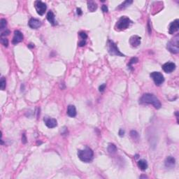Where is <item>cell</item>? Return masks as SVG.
Instances as JSON below:
<instances>
[{
    "mask_svg": "<svg viewBox=\"0 0 179 179\" xmlns=\"http://www.w3.org/2000/svg\"><path fill=\"white\" fill-rule=\"evenodd\" d=\"M124 134L125 130H123L122 129H120V130H119V136H120V137H122V136H124Z\"/></svg>",
    "mask_w": 179,
    "mask_h": 179,
    "instance_id": "32",
    "label": "cell"
},
{
    "mask_svg": "<svg viewBox=\"0 0 179 179\" xmlns=\"http://www.w3.org/2000/svg\"><path fill=\"white\" fill-rule=\"evenodd\" d=\"M23 40V35L22 32L19 30H16L14 32V36L13 38L12 43L13 44H17V43H21V41Z\"/></svg>",
    "mask_w": 179,
    "mask_h": 179,
    "instance_id": "11",
    "label": "cell"
},
{
    "mask_svg": "<svg viewBox=\"0 0 179 179\" xmlns=\"http://www.w3.org/2000/svg\"><path fill=\"white\" fill-rule=\"evenodd\" d=\"M179 29V21L178 19L172 22L169 24V33L170 34H173L175 32H178Z\"/></svg>",
    "mask_w": 179,
    "mask_h": 179,
    "instance_id": "9",
    "label": "cell"
},
{
    "mask_svg": "<svg viewBox=\"0 0 179 179\" xmlns=\"http://www.w3.org/2000/svg\"><path fill=\"white\" fill-rule=\"evenodd\" d=\"M6 24H7V22L5 19H1V21H0V29L2 30V29L6 28Z\"/></svg>",
    "mask_w": 179,
    "mask_h": 179,
    "instance_id": "24",
    "label": "cell"
},
{
    "mask_svg": "<svg viewBox=\"0 0 179 179\" xmlns=\"http://www.w3.org/2000/svg\"><path fill=\"white\" fill-rule=\"evenodd\" d=\"M176 164V160L175 158L172 156H169L167 157L166 160H165V167L167 168H170V169H172L173 167H175Z\"/></svg>",
    "mask_w": 179,
    "mask_h": 179,
    "instance_id": "13",
    "label": "cell"
},
{
    "mask_svg": "<svg viewBox=\"0 0 179 179\" xmlns=\"http://www.w3.org/2000/svg\"><path fill=\"white\" fill-rule=\"evenodd\" d=\"M1 43H2V45H4V46L7 47L8 45V40L6 38L1 37Z\"/></svg>",
    "mask_w": 179,
    "mask_h": 179,
    "instance_id": "25",
    "label": "cell"
},
{
    "mask_svg": "<svg viewBox=\"0 0 179 179\" xmlns=\"http://www.w3.org/2000/svg\"><path fill=\"white\" fill-rule=\"evenodd\" d=\"M44 122L45 124L48 128H54L57 125V122L56 119L55 118H44Z\"/></svg>",
    "mask_w": 179,
    "mask_h": 179,
    "instance_id": "12",
    "label": "cell"
},
{
    "mask_svg": "<svg viewBox=\"0 0 179 179\" xmlns=\"http://www.w3.org/2000/svg\"><path fill=\"white\" fill-rule=\"evenodd\" d=\"M6 79L4 77H2L1 78V80H0V88H1V90H4L6 88Z\"/></svg>",
    "mask_w": 179,
    "mask_h": 179,
    "instance_id": "22",
    "label": "cell"
},
{
    "mask_svg": "<svg viewBox=\"0 0 179 179\" xmlns=\"http://www.w3.org/2000/svg\"><path fill=\"white\" fill-rule=\"evenodd\" d=\"M34 6L36 10H37V13L39 16H43L46 11V4L41 1H36L34 2Z\"/></svg>",
    "mask_w": 179,
    "mask_h": 179,
    "instance_id": "7",
    "label": "cell"
},
{
    "mask_svg": "<svg viewBox=\"0 0 179 179\" xmlns=\"http://www.w3.org/2000/svg\"><path fill=\"white\" fill-rule=\"evenodd\" d=\"M106 84L104 83L102 84V85H101V86H100V88H99V90H100V92H102L104 91V90H105V88H106Z\"/></svg>",
    "mask_w": 179,
    "mask_h": 179,
    "instance_id": "28",
    "label": "cell"
},
{
    "mask_svg": "<svg viewBox=\"0 0 179 179\" xmlns=\"http://www.w3.org/2000/svg\"><path fill=\"white\" fill-rule=\"evenodd\" d=\"M151 77L153 78V81L155 83L156 86H160L164 83L165 81V78L164 76L162 75V73H161L160 72H157V71H154L150 74Z\"/></svg>",
    "mask_w": 179,
    "mask_h": 179,
    "instance_id": "6",
    "label": "cell"
},
{
    "mask_svg": "<svg viewBox=\"0 0 179 179\" xmlns=\"http://www.w3.org/2000/svg\"><path fill=\"white\" fill-rule=\"evenodd\" d=\"M108 51L109 54L111 55H117V56H121V57H125L124 54H122L116 44L114 43L113 41L111 40H108Z\"/></svg>",
    "mask_w": 179,
    "mask_h": 179,
    "instance_id": "5",
    "label": "cell"
},
{
    "mask_svg": "<svg viewBox=\"0 0 179 179\" xmlns=\"http://www.w3.org/2000/svg\"><path fill=\"white\" fill-rule=\"evenodd\" d=\"M78 157L83 162H90L93 160V151L88 147L83 150H79L78 151Z\"/></svg>",
    "mask_w": 179,
    "mask_h": 179,
    "instance_id": "2",
    "label": "cell"
},
{
    "mask_svg": "<svg viewBox=\"0 0 179 179\" xmlns=\"http://www.w3.org/2000/svg\"><path fill=\"white\" fill-rule=\"evenodd\" d=\"M29 27L32 29H38L41 25V21L36 18H31L28 22Z\"/></svg>",
    "mask_w": 179,
    "mask_h": 179,
    "instance_id": "14",
    "label": "cell"
},
{
    "mask_svg": "<svg viewBox=\"0 0 179 179\" xmlns=\"http://www.w3.org/2000/svg\"><path fill=\"white\" fill-rule=\"evenodd\" d=\"M138 167L140 168V169H141L142 171H145L146 169H147L148 168V164H147V162L144 160H140L138 162Z\"/></svg>",
    "mask_w": 179,
    "mask_h": 179,
    "instance_id": "18",
    "label": "cell"
},
{
    "mask_svg": "<svg viewBox=\"0 0 179 179\" xmlns=\"http://www.w3.org/2000/svg\"><path fill=\"white\" fill-rule=\"evenodd\" d=\"M46 18L47 20L51 22L53 25H55V24H56V21H55V15H54L53 11H48V13H47Z\"/></svg>",
    "mask_w": 179,
    "mask_h": 179,
    "instance_id": "16",
    "label": "cell"
},
{
    "mask_svg": "<svg viewBox=\"0 0 179 179\" xmlns=\"http://www.w3.org/2000/svg\"><path fill=\"white\" fill-rule=\"evenodd\" d=\"M86 42L85 40H82L81 41H80L79 43H78V46H79L80 47H83L86 45Z\"/></svg>",
    "mask_w": 179,
    "mask_h": 179,
    "instance_id": "31",
    "label": "cell"
},
{
    "mask_svg": "<svg viewBox=\"0 0 179 179\" xmlns=\"http://www.w3.org/2000/svg\"><path fill=\"white\" fill-rule=\"evenodd\" d=\"M138 61V60L137 57H132V58L130 59V62H129V64H128L129 68L131 69H132V64L136 63Z\"/></svg>",
    "mask_w": 179,
    "mask_h": 179,
    "instance_id": "23",
    "label": "cell"
},
{
    "mask_svg": "<svg viewBox=\"0 0 179 179\" xmlns=\"http://www.w3.org/2000/svg\"><path fill=\"white\" fill-rule=\"evenodd\" d=\"M141 38L137 35L132 36L130 39V44L133 48H136L141 44Z\"/></svg>",
    "mask_w": 179,
    "mask_h": 179,
    "instance_id": "10",
    "label": "cell"
},
{
    "mask_svg": "<svg viewBox=\"0 0 179 179\" xmlns=\"http://www.w3.org/2000/svg\"><path fill=\"white\" fill-rule=\"evenodd\" d=\"M108 153H111V154H114V153H116V151H117V148H116V146L114 144L110 143L108 146Z\"/></svg>",
    "mask_w": 179,
    "mask_h": 179,
    "instance_id": "20",
    "label": "cell"
},
{
    "mask_svg": "<svg viewBox=\"0 0 179 179\" xmlns=\"http://www.w3.org/2000/svg\"><path fill=\"white\" fill-rule=\"evenodd\" d=\"M130 136L132 138V139L136 141H138L139 139V134L135 130H132L130 132Z\"/></svg>",
    "mask_w": 179,
    "mask_h": 179,
    "instance_id": "21",
    "label": "cell"
},
{
    "mask_svg": "<svg viewBox=\"0 0 179 179\" xmlns=\"http://www.w3.org/2000/svg\"><path fill=\"white\" fill-rule=\"evenodd\" d=\"M131 23H132V21H130V19L129 18L126 16L120 17V18L118 20V21L116 23V26H115L116 30H125V29L128 28Z\"/></svg>",
    "mask_w": 179,
    "mask_h": 179,
    "instance_id": "4",
    "label": "cell"
},
{
    "mask_svg": "<svg viewBox=\"0 0 179 179\" xmlns=\"http://www.w3.org/2000/svg\"><path fill=\"white\" fill-rule=\"evenodd\" d=\"M167 49L169 52L173 54H177L179 52V35L176 34L171 41L167 43Z\"/></svg>",
    "mask_w": 179,
    "mask_h": 179,
    "instance_id": "3",
    "label": "cell"
},
{
    "mask_svg": "<svg viewBox=\"0 0 179 179\" xmlns=\"http://www.w3.org/2000/svg\"><path fill=\"white\" fill-rule=\"evenodd\" d=\"M10 34V31L8 30V29H6L5 31H4V32H2V34H1V37H5V36H6V35H8Z\"/></svg>",
    "mask_w": 179,
    "mask_h": 179,
    "instance_id": "27",
    "label": "cell"
},
{
    "mask_svg": "<svg viewBox=\"0 0 179 179\" xmlns=\"http://www.w3.org/2000/svg\"><path fill=\"white\" fill-rule=\"evenodd\" d=\"M27 46H28L29 48H34V44H29Z\"/></svg>",
    "mask_w": 179,
    "mask_h": 179,
    "instance_id": "34",
    "label": "cell"
},
{
    "mask_svg": "<svg viewBox=\"0 0 179 179\" xmlns=\"http://www.w3.org/2000/svg\"><path fill=\"white\" fill-rule=\"evenodd\" d=\"M132 2L133 1H125L122 4H120L117 8H118V9H124V8H127L128 6H130V4H132Z\"/></svg>",
    "mask_w": 179,
    "mask_h": 179,
    "instance_id": "19",
    "label": "cell"
},
{
    "mask_svg": "<svg viewBox=\"0 0 179 179\" xmlns=\"http://www.w3.org/2000/svg\"><path fill=\"white\" fill-rule=\"evenodd\" d=\"M22 143H27V137L25 134H22Z\"/></svg>",
    "mask_w": 179,
    "mask_h": 179,
    "instance_id": "30",
    "label": "cell"
},
{
    "mask_svg": "<svg viewBox=\"0 0 179 179\" xmlns=\"http://www.w3.org/2000/svg\"><path fill=\"white\" fill-rule=\"evenodd\" d=\"M77 14L78 15V16H81L82 15V10L80 8H77Z\"/></svg>",
    "mask_w": 179,
    "mask_h": 179,
    "instance_id": "33",
    "label": "cell"
},
{
    "mask_svg": "<svg viewBox=\"0 0 179 179\" xmlns=\"http://www.w3.org/2000/svg\"><path fill=\"white\" fill-rule=\"evenodd\" d=\"M88 8L90 12H94L97 9V4L92 1L88 2Z\"/></svg>",
    "mask_w": 179,
    "mask_h": 179,
    "instance_id": "17",
    "label": "cell"
},
{
    "mask_svg": "<svg viewBox=\"0 0 179 179\" xmlns=\"http://www.w3.org/2000/svg\"><path fill=\"white\" fill-rule=\"evenodd\" d=\"M140 103L141 104H152L155 108L159 109L161 108V103L160 100L154 95L151 93H146L140 99Z\"/></svg>",
    "mask_w": 179,
    "mask_h": 179,
    "instance_id": "1",
    "label": "cell"
},
{
    "mask_svg": "<svg viewBox=\"0 0 179 179\" xmlns=\"http://www.w3.org/2000/svg\"><path fill=\"white\" fill-rule=\"evenodd\" d=\"M162 69L166 73H171L176 69V64L173 62H168L162 65Z\"/></svg>",
    "mask_w": 179,
    "mask_h": 179,
    "instance_id": "8",
    "label": "cell"
},
{
    "mask_svg": "<svg viewBox=\"0 0 179 179\" xmlns=\"http://www.w3.org/2000/svg\"><path fill=\"white\" fill-rule=\"evenodd\" d=\"M102 11L104 13H107L108 12V7H107V6L106 5H103V6H102Z\"/></svg>",
    "mask_w": 179,
    "mask_h": 179,
    "instance_id": "29",
    "label": "cell"
},
{
    "mask_svg": "<svg viewBox=\"0 0 179 179\" xmlns=\"http://www.w3.org/2000/svg\"><path fill=\"white\" fill-rule=\"evenodd\" d=\"M67 115L71 117V118H74L76 116V107L73 105H69L67 108Z\"/></svg>",
    "mask_w": 179,
    "mask_h": 179,
    "instance_id": "15",
    "label": "cell"
},
{
    "mask_svg": "<svg viewBox=\"0 0 179 179\" xmlns=\"http://www.w3.org/2000/svg\"><path fill=\"white\" fill-rule=\"evenodd\" d=\"M79 36L83 40H86L88 38V35H87V34L86 32H81L79 33Z\"/></svg>",
    "mask_w": 179,
    "mask_h": 179,
    "instance_id": "26",
    "label": "cell"
}]
</instances>
